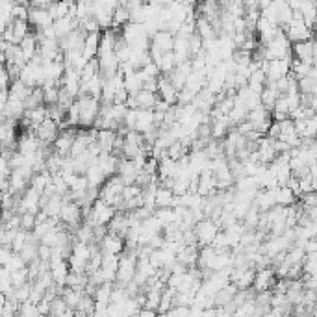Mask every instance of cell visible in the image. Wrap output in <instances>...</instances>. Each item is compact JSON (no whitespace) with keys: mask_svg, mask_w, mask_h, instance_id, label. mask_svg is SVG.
<instances>
[{"mask_svg":"<svg viewBox=\"0 0 317 317\" xmlns=\"http://www.w3.org/2000/svg\"><path fill=\"white\" fill-rule=\"evenodd\" d=\"M35 226V215L34 213H21V230L32 232Z\"/></svg>","mask_w":317,"mask_h":317,"instance_id":"603a6c76","label":"cell"},{"mask_svg":"<svg viewBox=\"0 0 317 317\" xmlns=\"http://www.w3.org/2000/svg\"><path fill=\"white\" fill-rule=\"evenodd\" d=\"M134 99V104H136V109H154L156 102L160 101L158 93H150V91H145L141 89L140 93L130 95Z\"/></svg>","mask_w":317,"mask_h":317,"instance_id":"ba28073f","label":"cell"},{"mask_svg":"<svg viewBox=\"0 0 317 317\" xmlns=\"http://www.w3.org/2000/svg\"><path fill=\"white\" fill-rule=\"evenodd\" d=\"M316 41H302V43H295L291 45V56L293 60L308 65H316Z\"/></svg>","mask_w":317,"mask_h":317,"instance_id":"3957f363","label":"cell"},{"mask_svg":"<svg viewBox=\"0 0 317 317\" xmlns=\"http://www.w3.org/2000/svg\"><path fill=\"white\" fill-rule=\"evenodd\" d=\"M23 106L24 111H30V109L39 108V106H45V102H43V89L41 87H34L32 93L28 95V99L23 102Z\"/></svg>","mask_w":317,"mask_h":317,"instance_id":"4fadbf2b","label":"cell"},{"mask_svg":"<svg viewBox=\"0 0 317 317\" xmlns=\"http://www.w3.org/2000/svg\"><path fill=\"white\" fill-rule=\"evenodd\" d=\"M297 89L301 95H316L317 91V78L306 76L297 80Z\"/></svg>","mask_w":317,"mask_h":317,"instance_id":"2e32d148","label":"cell"},{"mask_svg":"<svg viewBox=\"0 0 317 317\" xmlns=\"http://www.w3.org/2000/svg\"><path fill=\"white\" fill-rule=\"evenodd\" d=\"M9 279H11V287H21L30 282V279H28V269H26V267L21 271L9 273Z\"/></svg>","mask_w":317,"mask_h":317,"instance_id":"ac0fdd59","label":"cell"},{"mask_svg":"<svg viewBox=\"0 0 317 317\" xmlns=\"http://www.w3.org/2000/svg\"><path fill=\"white\" fill-rule=\"evenodd\" d=\"M152 126H154L152 109H138V119H136V128H134V132L145 134V132L150 130Z\"/></svg>","mask_w":317,"mask_h":317,"instance_id":"8fae6325","label":"cell"},{"mask_svg":"<svg viewBox=\"0 0 317 317\" xmlns=\"http://www.w3.org/2000/svg\"><path fill=\"white\" fill-rule=\"evenodd\" d=\"M76 104H78V111H80L78 128H84V130L93 128L95 119H97L99 109H101V101H97V99L89 97V95H84V97H78Z\"/></svg>","mask_w":317,"mask_h":317,"instance_id":"6da1fadb","label":"cell"},{"mask_svg":"<svg viewBox=\"0 0 317 317\" xmlns=\"http://www.w3.org/2000/svg\"><path fill=\"white\" fill-rule=\"evenodd\" d=\"M295 124V132L297 136L304 140V138H312L316 140V132H317V117H310V119H304V121H293Z\"/></svg>","mask_w":317,"mask_h":317,"instance_id":"52a82bcc","label":"cell"},{"mask_svg":"<svg viewBox=\"0 0 317 317\" xmlns=\"http://www.w3.org/2000/svg\"><path fill=\"white\" fill-rule=\"evenodd\" d=\"M19 48H21V52H23L26 63L37 54V39H35V34H34L32 28H30V32H28V35L19 43Z\"/></svg>","mask_w":317,"mask_h":317,"instance_id":"9c48e42d","label":"cell"},{"mask_svg":"<svg viewBox=\"0 0 317 317\" xmlns=\"http://www.w3.org/2000/svg\"><path fill=\"white\" fill-rule=\"evenodd\" d=\"M6 301H8V297H6L4 293H0V308H2L4 304H6Z\"/></svg>","mask_w":317,"mask_h":317,"instance_id":"4316f807","label":"cell"},{"mask_svg":"<svg viewBox=\"0 0 317 317\" xmlns=\"http://www.w3.org/2000/svg\"><path fill=\"white\" fill-rule=\"evenodd\" d=\"M99 247H101V252L102 254H115V256H121L124 250V240L123 238H119L117 234H111L108 232L102 241L99 243Z\"/></svg>","mask_w":317,"mask_h":317,"instance_id":"5b68a950","label":"cell"},{"mask_svg":"<svg viewBox=\"0 0 317 317\" xmlns=\"http://www.w3.org/2000/svg\"><path fill=\"white\" fill-rule=\"evenodd\" d=\"M41 89H43V102H45V106L58 104V89L60 87H41Z\"/></svg>","mask_w":317,"mask_h":317,"instance_id":"ffe728a7","label":"cell"},{"mask_svg":"<svg viewBox=\"0 0 317 317\" xmlns=\"http://www.w3.org/2000/svg\"><path fill=\"white\" fill-rule=\"evenodd\" d=\"M50 254H52V248L39 243L37 245V260L39 262H48V260H50Z\"/></svg>","mask_w":317,"mask_h":317,"instance_id":"d4e9b609","label":"cell"},{"mask_svg":"<svg viewBox=\"0 0 317 317\" xmlns=\"http://www.w3.org/2000/svg\"><path fill=\"white\" fill-rule=\"evenodd\" d=\"M275 271L273 267H263V269H256V275H254V282H252V289L256 293L260 291H271V287L275 284Z\"/></svg>","mask_w":317,"mask_h":317,"instance_id":"277c9868","label":"cell"},{"mask_svg":"<svg viewBox=\"0 0 317 317\" xmlns=\"http://www.w3.org/2000/svg\"><path fill=\"white\" fill-rule=\"evenodd\" d=\"M173 41H175V35L169 34L167 30L156 32L154 35L150 37V43L156 45L162 52H173Z\"/></svg>","mask_w":317,"mask_h":317,"instance_id":"30bf717a","label":"cell"},{"mask_svg":"<svg viewBox=\"0 0 317 317\" xmlns=\"http://www.w3.org/2000/svg\"><path fill=\"white\" fill-rule=\"evenodd\" d=\"M175 295L176 291L171 289V287H165L162 291V297H160V306H158V314H167L173 306H175Z\"/></svg>","mask_w":317,"mask_h":317,"instance_id":"5bb4252c","label":"cell"},{"mask_svg":"<svg viewBox=\"0 0 317 317\" xmlns=\"http://www.w3.org/2000/svg\"><path fill=\"white\" fill-rule=\"evenodd\" d=\"M24 267H26V263L21 260V256L17 254V252H13L11 258L8 260V263L4 265V269H8L9 273H13V271H21V269H24Z\"/></svg>","mask_w":317,"mask_h":317,"instance_id":"44dd1931","label":"cell"},{"mask_svg":"<svg viewBox=\"0 0 317 317\" xmlns=\"http://www.w3.org/2000/svg\"><path fill=\"white\" fill-rule=\"evenodd\" d=\"M67 304L63 302L62 297H56V299H52V302H50V316L52 317H60V316H65V312H67Z\"/></svg>","mask_w":317,"mask_h":317,"instance_id":"d6986e66","label":"cell"},{"mask_svg":"<svg viewBox=\"0 0 317 317\" xmlns=\"http://www.w3.org/2000/svg\"><path fill=\"white\" fill-rule=\"evenodd\" d=\"M19 316L23 317H39L37 314V306L35 304H32V302H23L21 306H19Z\"/></svg>","mask_w":317,"mask_h":317,"instance_id":"7402d4cb","label":"cell"},{"mask_svg":"<svg viewBox=\"0 0 317 317\" xmlns=\"http://www.w3.org/2000/svg\"><path fill=\"white\" fill-rule=\"evenodd\" d=\"M9 91V97H13V99H17V101L24 102L26 99H28V95L32 93V87H28L26 84H23L21 80H15V82H11L8 87Z\"/></svg>","mask_w":317,"mask_h":317,"instance_id":"7c38bea8","label":"cell"},{"mask_svg":"<svg viewBox=\"0 0 317 317\" xmlns=\"http://www.w3.org/2000/svg\"><path fill=\"white\" fill-rule=\"evenodd\" d=\"M78 28V21L74 15H65L62 19H56L54 23H52V30L56 34V39H62L65 35H69L72 30H76Z\"/></svg>","mask_w":317,"mask_h":317,"instance_id":"8992f818","label":"cell"},{"mask_svg":"<svg viewBox=\"0 0 317 317\" xmlns=\"http://www.w3.org/2000/svg\"><path fill=\"white\" fill-rule=\"evenodd\" d=\"M136 317H158V312H154V310L141 308L140 312L136 314Z\"/></svg>","mask_w":317,"mask_h":317,"instance_id":"484cf974","label":"cell"},{"mask_svg":"<svg viewBox=\"0 0 317 317\" xmlns=\"http://www.w3.org/2000/svg\"><path fill=\"white\" fill-rule=\"evenodd\" d=\"M124 89H126L128 95H136L143 89V80H141L138 70L134 74H130V76H124Z\"/></svg>","mask_w":317,"mask_h":317,"instance_id":"9a60e30c","label":"cell"},{"mask_svg":"<svg viewBox=\"0 0 317 317\" xmlns=\"http://www.w3.org/2000/svg\"><path fill=\"white\" fill-rule=\"evenodd\" d=\"M297 201H301V206H306V208H316L317 206V197H316V191L312 193H304L301 195Z\"/></svg>","mask_w":317,"mask_h":317,"instance_id":"cb8c5ba5","label":"cell"},{"mask_svg":"<svg viewBox=\"0 0 317 317\" xmlns=\"http://www.w3.org/2000/svg\"><path fill=\"white\" fill-rule=\"evenodd\" d=\"M160 297H162V291H158V289H147V291H145V306H143V308L158 312Z\"/></svg>","mask_w":317,"mask_h":317,"instance_id":"e0dca14e","label":"cell"},{"mask_svg":"<svg viewBox=\"0 0 317 317\" xmlns=\"http://www.w3.org/2000/svg\"><path fill=\"white\" fill-rule=\"evenodd\" d=\"M195 238H197V247H210V243L213 241V238L219 232V224L213 219H202L193 226Z\"/></svg>","mask_w":317,"mask_h":317,"instance_id":"7a4b0ae2","label":"cell"}]
</instances>
